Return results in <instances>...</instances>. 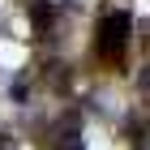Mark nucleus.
Masks as SVG:
<instances>
[{"label":"nucleus","instance_id":"nucleus-1","mask_svg":"<svg viewBox=\"0 0 150 150\" xmlns=\"http://www.w3.org/2000/svg\"><path fill=\"white\" fill-rule=\"evenodd\" d=\"M129 30H133V22H129V13H107L103 17V39H107V47H120V39L129 35Z\"/></svg>","mask_w":150,"mask_h":150},{"label":"nucleus","instance_id":"nucleus-2","mask_svg":"<svg viewBox=\"0 0 150 150\" xmlns=\"http://www.w3.org/2000/svg\"><path fill=\"white\" fill-rule=\"evenodd\" d=\"M4 146H9V142H4V133H0V150H4Z\"/></svg>","mask_w":150,"mask_h":150}]
</instances>
